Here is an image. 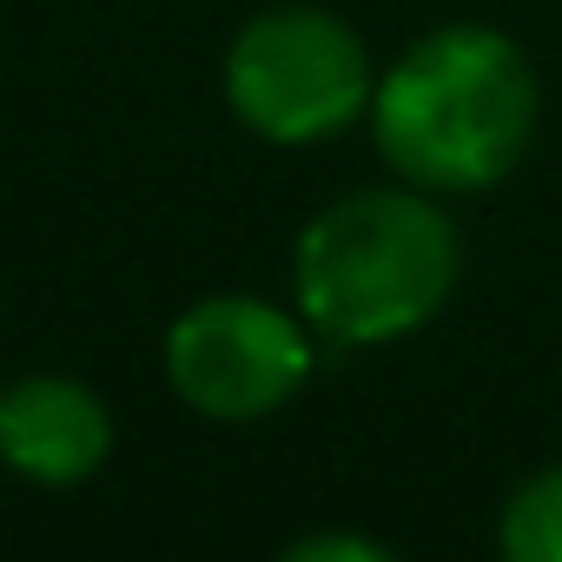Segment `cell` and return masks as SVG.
I'll return each instance as SVG.
<instances>
[{
	"label": "cell",
	"instance_id": "obj_6",
	"mask_svg": "<svg viewBox=\"0 0 562 562\" xmlns=\"http://www.w3.org/2000/svg\"><path fill=\"white\" fill-rule=\"evenodd\" d=\"M496 555L503 562H562V457L536 463L496 503Z\"/></svg>",
	"mask_w": 562,
	"mask_h": 562
},
{
	"label": "cell",
	"instance_id": "obj_7",
	"mask_svg": "<svg viewBox=\"0 0 562 562\" xmlns=\"http://www.w3.org/2000/svg\"><path fill=\"white\" fill-rule=\"evenodd\" d=\"M278 555H285V562H397L391 542L358 536V529H305V536H292Z\"/></svg>",
	"mask_w": 562,
	"mask_h": 562
},
{
	"label": "cell",
	"instance_id": "obj_5",
	"mask_svg": "<svg viewBox=\"0 0 562 562\" xmlns=\"http://www.w3.org/2000/svg\"><path fill=\"white\" fill-rule=\"evenodd\" d=\"M113 404L74 371H27L0 384V470L34 490H80L113 463Z\"/></svg>",
	"mask_w": 562,
	"mask_h": 562
},
{
	"label": "cell",
	"instance_id": "obj_1",
	"mask_svg": "<svg viewBox=\"0 0 562 562\" xmlns=\"http://www.w3.org/2000/svg\"><path fill=\"white\" fill-rule=\"evenodd\" d=\"M371 153L391 179L437 199H483L522 172L542 133V74L529 47L490 21H437L371 93Z\"/></svg>",
	"mask_w": 562,
	"mask_h": 562
},
{
	"label": "cell",
	"instance_id": "obj_2",
	"mask_svg": "<svg viewBox=\"0 0 562 562\" xmlns=\"http://www.w3.org/2000/svg\"><path fill=\"white\" fill-rule=\"evenodd\" d=\"M463 278L450 199L378 179L325 199L292 238V305L325 351H384L437 325Z\"/></svg>",
	"mask_w": 562,
	"mask_h": 562
},
{
	"label": "cell",
	"instance_id": "obj_4",
	"mask_svg": "<svg viewBox=\"0 0 562 562\" xmlns=\"http://www.w3.org/2000/svg\"><path fill=\"white\" fill-rule=\"evenodd\" d=\"M318 331L299 305L265 292H205L159 338V378L172 404L205 424H265L292 411L318 378Z\"/></svg>",
	"mask_w": 562,
	"mask_h": 562
},
{
	"label": "cell",
	"instance_id": "obj_8",
	"mask_svg": "<svg viewBox=\"0 0 562 562\" xmlns=\"http://www.w3.org/2000/svg\"><path fill=\"white\" fill-rule=\"evenodd\" d=\"M0 384H8V378H0Z\"/></svg>",
	"mask_w": 562,
	"mask_h": 562
},
{
	"label": "cell",
	"instance_id": "obj_3",
	"mask_svg": "<svg viewBox=\"0 0 562 562\" xmlns=\"http://www.w3.org/2000/svg\"><path fill=\"white\" fill-rule=\"evenodd\" d=\"M225 113L278 153H312L345 139L378 93V60L364 34L318 0H271L232 27L218 54Z\"/></svg>",
	"mask_w": 562,
	"mask_h": 562
}]
</instances>
